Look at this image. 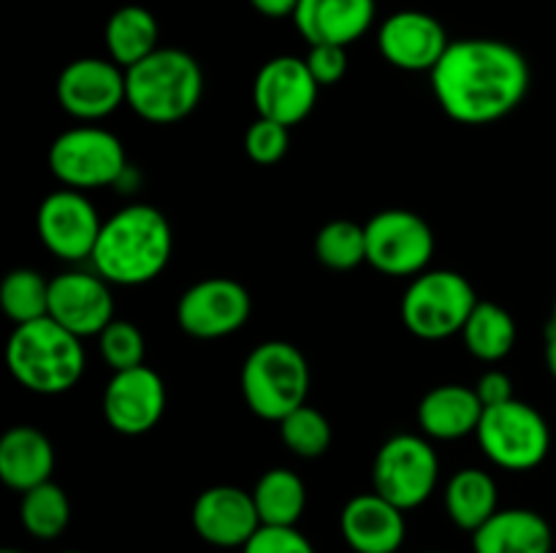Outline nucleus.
<instances>
[{"label":"nucleus","instance_id":"nucleus-12","mask_svg":"<svg viewBox=\"0 0 556 553\" xmlns=\"http://www.w3.org/2000/svg\"><path fill=\"white\" fill-rule=\"evenodd\" d=\"M103 222L81 190H54L41 201L36 231L43 247L65 263L90 260Z\"/></svg>","mask_w":556,"mask_h":553},{"label":"nucleus","instance_id":"nucleus-41","mask_svg":"<svg viewBox=\"0 0 556 553\" xmlns=\"http://www.w3.org/2000/svg\"><path fill=\"white\" fill-rule=\"evenodd\" d=\"M424 553H443V551H424Z\"/></svg>","mask_w":556,"mask_h":553},{"label":"nucleus","instance_id":"nucleus-36","mask_svg":"<svg viewBox=\"0 0 556 553\" xmlns=\"http://www.w3.org/2000/svg\"><path fill=\"white\" fill-rule=\"evenodd\" d=\"M476 394L478 399H481L483 410H486V407H497V404H505V401L516 399L514 380H510L505 372H500V369H489V372H483L481 377H478Z\"/></svg>","mask_w":556,"mask_h":553},{"label":"nucleus","instance_id":"nucleus-1","mask_svg":"<svg viewBox=\"0 0 556 553\" xmlns=\"http://www.w3.org/2000/svg\"><path fill=\"white\" fill-rule=\"evenodd\" d=\"M432 92L454 123L492 125L525 103L532 70L525 54L497 38L451 41L434 65Z\"/></svg>","mask_w":556,"mask_h":553},{"label":"nucleus","instance_id":"nucleus-15","mask_svg":"<svg viewBox=\"0 0 556 553\" xmlns=\"http://www.w3.org/2000/svg\"><path fill=\"white\" fill-rule=\"evenodd\" d=\"M49 318L76 334L98 336L114 320L112 282L98 271H63L49 282Z\"/></svg>","mask_w":556,"mask_h":553},{"label":"nucleus","instance_id":"nucleus-33","mask_svg":"<svg viewBox=\"0 0 556 553\" xmlns=\"http://www.w3.org/2000/svg\"><path fill=\"white\" fill-rule=\"evenodd\" d=\"M286 125L275 123V119L258 117L244 133V152L253 163L258 166H275L277 160H282L291 144V136H288Z\"/></svg>","mask_w":556,"mask_h":553},{"label":"nucleus","instance_id":"nucleus-34","mask_svg":"<svg viewBox=\"0 0 556 553\" xmlns=\"http://www.w3.org/2000/svg\"><path fill=\"white\" fill-rule=\"evenodd\" d=\"M242 553H315V548L296 526H261Z\"/></svg>","mask_w":556,"mask_h":553},{"label":"nucleus","instance_id":"nucleus-11","mask_svg":"<svg viewBox=\"0 0 556 553\" xmlns=\"http://www.w3.org/2000/svg\"><path fill=\"white\" fill-rule=\"evenodd\" d=\"M250 312L248 287L228 276H206L179 296L177 323L193 339H223L237 334Z\"/></svg>","mask_w":556,"mask_h":553},{"label":"nucleus","instance_id":"nucleus-26","mask_svg":"<svg viewBox=\"0 0 556 553\" xmlns=\"http://www.w3.org/2000/svg\"><path fill=\"white\" fill-rule=\"evenodd\" d=\"M261 526H296L307 510V486L286 466L264 472L253 488Z\"/></svg>","mask_w":556,"mask_h":553},{"label":"nucleus","instance_id":"nucleus-5","mask_svg":"<svg viewBox=\"0 0 556 553\" xmlns=\"http://www.w3.org/2000/svg\"><path fill=\"white\" fill-rule=\"evenodd\" d=\"M239 385H242L244 404L253 415L280 423L293 410L307 404L309 363L291 342H261L244 358Z\"/></svg>","mask_w":556,"mask_h":553},{"label":"nucleus","instance_id":"nucleus-21","mask_svg":"<svg viewBox=\"0 0 556 553\" xmlns=\"http://www.w3.org/2000/svg\"><path fill=\"white\" fill-rule=\"evenodd\" d=\"M476 553H552L554 531L541 513L530 507H500L486 524L472 531Z\"/></svg>","mask_w":556,"mask_h":553},{"label":"nucleus","instance_id":"nucleus-19","mask_svg":"<svg viewBox=\"0 0 556 553\" xmlns=\"http://www.w3.org/2000/svg\"><path fill=\"white\" fill-rule=\"evenodd\" d=\"M340 535L353 553H396L405 542V510L372 493H356L340 513Z\"/></svg>","mask_w":556,"mask_h":553},{"label":"nucleus","instance_id":"nucleus-35","mask_svg":"<svg viewBox=\"0 0 556 553\" xmlns=\"http://www.w3.org/2000/svg\"><path fill=\"white\" fill-rule=\"evenodd\" d=\"M348 47L337 43H313L307 52V68L320 87H334L348 74Z\"/></svg>","mask_w":556,"mask_h":553},{"label":"nucleus","instance_id":"nucleus-2","mask_svg":"<svg viewBox=\"0 0 556 553\" xmlns=\"http://www.w3.org/2000/svg\"><path fill=\"white\" fill-rule=\"evenodd\" d=\"M174 253V231L161 209L130 204L103 222L92 249V271L112 285L139 287L166 271Z\"/></svg>","mask_w":556,"mask_h":553},{"label":"nucleus","instance_id":"nucleus-24","mask_svg":"<svg viewBox=\"0 0 556 553\" xmlns=\"http://www.w3.org/2000/svg\"><path fill=\"white\" fill-rule=\"evenodd\" d=\"M445 513L451 524L465 531H478L500 510L497 483L478 466H465L445 486Z\"/></svg>","mask_w":556,"mask_h":553},{"label":"nucleus","instance_id":"nucleus-9","mask_svg":"<svg viewBox=\"0 0 556 553\" xmlns=\"http://www.w3.org/2000/svg\"><path fill=\"white\" fill-rule=\"evenodd\" d=\"M440 459L429 437L394 434L380 445L372 461V491L400 510H416L434 493Z\"/></svg>","mask_w":556,"mask_h":553},{"label":"nucleus","instance_id":"nucleus-23","mask_svg":"<svg viewBox=\"0 0 556 553\" xmlns=\"http://www.w3.org/2000/svg\"><path fill=\"white\" fill-rule=\"evenodd\" d=\"M54 448L36 426H11L0 437V480L25 493L52 480Z\"/></svg>","mask_w":556,"mask_h":553},{"label":"nucleus","instance_id":"nucleus-20","mask_svg":"<svg viewBox=\"0 0 556 553\" xmlns=\"http://www.w3.org/2000/svg\"><path fill=\"white\" fill-rule=\"evenodd\" d=\"M375 0H299L293 25L299 36L313 43L351 47L375 22Z\"/></svg>","mask_w":556,"mask_h":553},{"label":"nucleus","instance_id":"nucleus-13","mask_svg":"<svg viewBox=\"0 0 556 553\" xmlns=\"http://www.w3.org/2000/svg\"><path fill=\"white\" fill-rule=\"evenodd\" d=\"M320 85L309 74L307 60L296 54H280L266 60L253 81V103L258 117L293 128L309 117L318 101Z\"/></svg>","mask_w":556,"mask_h":553},{"label":"nucleus","instance_id":"nucleus-30","mask_svg":"<svg viewBox=\"0 0 556 553\" xmlns=\"http://www.w3.org/2000/svg\"><path fill=\"white\" fill-rule=\"evenodd\" d=\"M315 258L331 271H351L367 263V231L353 220H331L315 236Z\"/></svg>","mask_w":556,"mask_h":553},{"label":"nucleus","instance_id":"nucleus-32","mask_svg":"<svg viewBox=\"0 0 556 553\" xmlns=\"http://www.w3.org/2000/svg\"><path fill=\"white\" fill-rule=\"evenodd\" d=\"M98 352H101L103 363H106L112 372L144 366V334H141L130 320H112V323L98 334Z\"/></svg>","mask_w":556,"mask_h":553},{"label":"nucleus","instance_id":"nucleus-16","mask_svg":"<svg viewBox=\"0 0 556 553\" xmlns=\"http://www.w3.org/2000/svg\"><path fill=\"white\" fill-rule=\"evenodd\" d=\"M166 410V385L155 369L136 366L114 372L103 390V417L125 437H141L161 423Z\"/></svg>","mask_w":556,"mask_h":553},{"label":"nucleus","instance_id":"nucleus-6","mask_svg":"<svg viewBox=\"0 0 556 553\" xmlns=\"http://www.w3.org/2000/svg\"><path fill=\"white\" fill-rule=\"evenodd\" d=\"M476 287L465 274L451 269H427L407 285L402 296V323L413 336L427 342L462 334L476 304Z\"/></svg>","mask_w":556,"mask_h":553},{"label":"nucleus","instance_id":"nucleus-14","mask_svg":"<svg viewBox=\"0 0 556 553\" xmlns=\"http://www.w3.org/2000/svg\"><path fill=\"white\" fill-rule=\"evenodd\" d=\"M54 95L65 114L81 123H96L125 103V68L103 57L71 60L60 70Z\"/></svg>","mask_w":556,"mask_h":553},{"label":"nucleus","instance_id":"nucleus-22","mask_svg":"<svg viewBox=\"0 0 556 553\" xmlns=\"http://www.w3.org/2000/svg\"><path fill=\"white\" fill-rule=\"evenodd\" d=\"M483 404L476 388L459 383H445L429 390L418 404V426L429 439H462L478 432Z\"/></svg>","mask_w":556,"mask_h":553},{"label":"nucleus","instance_id":"nucleus-29","mask_svg":"<svg viewBox=\"0 0 556 553\" xmlns=\"http://www.w3.org/2000/svg\"><path fill=\"white\" fill-rule=\"evenodd\" d=\"M49 282L36 269H14L0 285V307L14 325L49 318Z\"/></svg>","mask_w":556,"mask_h":553},{"label":"nucleus","instance_id":"nucleus-42","mask_svg":"<svg viewBox=\"0 0 556 553\" xmlns=\"http://www.w3.org/2000/svg\"><path fill=\"white\" fill-rule=\"evenodd\" d=\"M63 553H81V551H63Z\"/></svg>","mask_w":556,"mask_h":553},{"label":"nucleus","instance_id":"nucleus-40","mask_svg":"<svg viewBox=\"0 0 556 553\" xmlns=\"http://www.w3.org/2000/svg\"><path fill=\"white\" fill-rule=\"evenodd\" d=\"M0 553H22V551H16V548H5V551H0Z\"/></svg>","mask_w":556,"mask_h":553},{"label":"nucleus","instance_id":"nucleus-25","mask_svg":"<svg viewBox=\"0 0 556 553\" xmlns=\"http://www.w3.org/2000/svg\"><path fill=\"white\" fill-rule=\"evenodd\" d=\"M157 20L144 5H119L106 22L103 30V43H106L109 60L119 68H134L144 57H150L157 47Z\"/></svg>","mask_w":556,"mask_h":553},{"label":"nucleus","instance_id":"nucleus-28","mask_svg":"<svg viewBox=\"0 0 556 553\" xmlns=\"http://www.w3.org/2000/svg\"><path fill=\"white\" fill-rule=\"evenodd\" d=\"M20 520L27 535L36 540H58L71 524L68 493L52 480L30 488L22 493Z\"/></svg>","mask_w":556,"mask_h":553},{"label":"nucleus","instance_id":"nucleus-18","mask_svg":"<svg viewBox=\"0 0 556 553\" xmlns=\"http://www.w3.org/2000/svg\"><path fill=\"white\" fill-rule=\"evenodd\" d=\"M190 520L195 535L204 542L215 548H239V551L261 529L253 491L237 486H212L201 491L190 510Z\"/></svg>","mask_w":556,"mask_h":553},{"label":"nucleus","instance_id":"nucleus-17","mask_svg":"<svg viewBox=\"0 0 556 553\" xmlns=\"http://www.w3.org/2000/svg\"><path fill=\"white\" fill-rule=\"evenodd\" d=\"M448 47L451 41L443 22L427 11H396L389 20H383L378 30L380 57L394 68L413 70V74H421V70L432 74Z\"/></svg>","mask_w":556,"mask_h":553},{"label":"nucleus","instance_id":"nucleus-4","mask_svg":"<svg viewBox=\"0 0 556 553\" xmlns=\"http://www.w3.org/2000/svg\"><path fill=\"white\" fill-rule=\"evenodd\" d=\"M204 95V70L185 49H155L125 70V103L152 125H174L195 112Z\"/></svg>","mask_w":556,"mask_h":553},{"label":"nucleus","instance_id":"nucleus-37","mask_svg":"<svg viewBox=\"0 0 556 553\" xmlns=\"http://www.w3.org/2000/svg\"><path fill=\"white\" fill-rule=\"evenodd\" d=\"M250 5H253L261 16H269V20H286V16L293 20L299 0H250Z\"/></svg>","mask_w":556,"mask_h":553},{"label":"nucleus","instance_id":"nucleus-27","mask_svg":"<svg viewBox=\"0 0 556 553\" xmlns=\"http://www.w3.org/2000/svg\"><path fill=\"white\" fill-rule=\"evenodd\" d=\"M516 336H519V329H516L514 314L494 301H478L462 329V339L470 356L489 363L503 361L514 350Z\"/></svg>","mask_w":556,"mask_h":553},{"label":"nucleus","instance_id":"nucleus-8","mask_svg":"<svg viewBox=\"0 0 556 553\" xmlns=\"http://www.w3.org/2000/svg\"><path fill=\"white\" fill-rule=\"evenodd\" d=\"M49 168L71 190H96L117 184L128 173L125 146L112 130L98 125H79L49 146Z\"/></svg>","mask_w":556,"mask_h":553},{"label":"nucleus","instance_id":"nucleus-38","mask_svg":"<svg viewBox=\"0 0 556 553\" xmlns=\"http://www.w3.org/2000/svg\"><path fill=\"white\" fill-rule=\"evenodd\" d=\"M546 363H548V372L556 380V329L548 325V334H546Z\"/></svg>","mask_w":556,"mask_h":553},{"label":"nucleus","instance_id":"nucleus-31","mask_svg":"<svg viewBox=\"0 0 556 553\" xmlns=\"http://www.w3.org/2000/svg\"><path fill=\"white\" fill-rule=\"evenodd\" d=\"M280 437L299 459H320L331 445V423L315 407L302 404L280 421Z\"/></svg>","mask_w":556,"mask_h":553},{"label":"nucleus","instance_id":"nucleus-39","mask_svg":"<svg viewBox=\"0 0 556 553\" xmlns=\"http://www.w3.org/2000/svg\"><path fill=\"white\" fill-rule=\"evenodd\" d=\"M548 325L556 329V298H554V307H552V323H548Z\"/></svg>","mask_w":556,"mask_h":553},{"label":"nucleus","instance_id":"nucleus-10","mask_svg":"<svg viewBox=\"0 0 556 553\" xmlns=\"http://www.w3.org/2000/svg\"><path fill=\"white\" fill-rule=\"evenodd\" d=\"M367 263L389 276H418L434 255V231L410 209H383L364 226Z\"/></svg>","mask_w":556,"mask_h":553},{"label":"nucleus","instance_id":"nucleus-3","mask_svg":"<svg viewBox=\"0 0 556 553\" xmlns=\"http://www.w3.org/2000/svg\"><path fill=\"white\" fill-rule=\"evenodd\" d=\"M5 363L16 383L38 396H58L85 374V347L76 334L52 318L14 325L5 345Z\"/></svg>","mask_w":556,"mask_h":553},{"label":"nucleus","instance_id":"nucleus-7","mask_svg":"<svg viewBox=\"0 0 556 553\" xmlns=\"http://www.w3.org/2000/svg\"><path fill=\"white\" fill-rule=\"evenodd\" d=\"M478 445L483 455L500 470L527 472L543 464L552 450L548 421L532 404L510 399L505 404L486 407L478 423Z\"/></svg>","mask_w":556,"mask_h":553}]
</instances>
